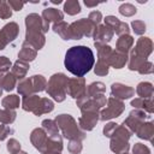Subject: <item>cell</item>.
I'll list each match as a JSON object with an SVG mask.
<instances>
[{
	"label": "cell",
	"mask_w": 154,
	"mask_h": 154,
	"mask_svg": "<svg viewBox=\"0 0 154 154\" xmlns=\"http://www.w3.org/2000/svg\"><path fill=\"white\" fill-rule=\"evenodd\" d=\"M93 51L87 46H75L65 54V67L76 77H82L90 71L94 65Z\"/></svg>",
	"instance_id": "6da1fadb"
},
{
	"label": "cell",
	"mask_w": 154,
	"mask_h": 154,
	"mask_svg": "<svg viewBox=\"0 0 154 154\" xmlns=\"http://www.w3.org/2000/svg\"><path fill=\"white\" fill-rule=\"evenodd\" d=\"M67 82H69V79H67V77L65 75H63V73L54 75L49 79L47 91L57 101H63L65 99V95H66L65 88L67 87Z\"/></svg>",
	"instance_id": "7a4b0ae2"
},
{
	"label": "cell",
	"mask_w": 154,
	"mask_h": 154,
	"mask_svg": "<svg viewBox=\"0 0 154 154\" xmlns=\"http://www.w3.org/2000/svg\"><path fill=\"white\" fill-rule=\"evenodd\" d=\"M57 124L61 128L64 136L69 137V138H73V140H82L84 138V134L78 131L76 122L73 120V118L69 114H61L55 119Z\"/></svg>",
	"instance_id": "3957f363"
},
{
	"label": "cell",
	"mask_w": 154,
	"mask_h": 154,
	"mask_svg": "<svg viewBox=\"0 0 154 154\" xmlns=\"http://www.w3.org/2000/svg\"><path fill=\"white\" fill-rule=\"evenodd\" d=\"M95 30V24L89 19H81L78 22L72 23L69 26L70 38H81L82 36H91Z\"/></svg>",
	"instance_id": "277c9868"
},
{
	"label": "cell",
	"mask_w": 154,
	"mask_h": 154,
	"mask_svg": "<svg viewBox=\"0 0 154 154\" xmlns=\"http://www.w3.org/2000/svg\"><path fill=\"white\" fill-rule=\"evenodd\" d=\"M17 35H18V25L16 23L6 24L0 31V49H4V47L10 41L14 40Z\"/></svg>",
	"instance_id": "5b68a950"
},
{
	"label": "cell",
	"mask_w": 154,
	"mask_h": 154,
	"mask_svg": "<svg viewBox=\"0 0 154 154\" xmlns=\"http://www.w3.org/2000/svg\"><path fill=\"white\" fill-rule=\"evenodd\" d=\"M123 106L124 105L120 101L114 100V99H109L108 100V107L101 112V119L105 120V119H109L113 117H118L124 108Z\"/></svg>",
	"instance_id": "8992f818"
},
{
	"label": "cell",
	"mask_w": 154,
	"mask_h": 154,
	"mask_svg": "<svg viewBox=\"0 0 154 154\" xmlns=\"http://www.w3.org/2000/svg\"><path fill=\"white\" fill-rule=\"evenodd\" d=\"M69 85L66 87L67 88V93L72 96V97H82L84 96L83 93H84V81L83 78L81 79H70L69 82Z\"/></svg>",
	"instance_id": "52a82bcc"
},
{
	"label": "cell",
	"mask_w": 154,
	"mask_h": 154,
	"mask_svg": "<svg viewBox=\"0 0 154 154\" xmlns=\"http://www.w3.org/2000/svg\"><path fill=\"white\" fill-rule=\"evenodd\" d=\"M112 35L113 31L111 30V28H108L107 25H100L95 30V45H101L106 41H109L112 38Z\"/></svg>",
	"instance_id": "ba28073f"
},
{
	"label": "cell",
	"mask_w": 154,
	"mask_h": 154,
	"mask_svg": "<svg viewBox=\"0 0 154 154\" xmlns=\"http://www.w3.org/2000/svg\"><path fill=\"white\" fill-rule=\"evenodd\" d=\"M42 19L49 24V22H61L63 13L57 8H46L42 12Z\"/></svg>",
	"instance_id": "9c48e42d"
},
{
	"label": "cell",
	"mask_w": 154,
	"mask_h": 154,
	"mask_svg": "<svg viewBox=\"0 0 154 154\" xmlns=\"http://www.w3.org/2000/svg\"><path fill=\"white\" fill-rule=\"evenodd\" d=\"M112 93H113V95H116L118 97H123V99L125 97L126 99L134 94V90L126 85H123L120 83H116L112 85Z\"/></svg>",
	"instance_id": "30bf717a"
},
{
	"label": "cell",
	"mask_w": 154,
	"mask_h": 154,
	"mask_svg": "<svg viewBox=\"0 0 154 154\" xmlns=\"http://www.w3.org/2000/svg\"><path fill=\"white\" fill-rule=\"evenodd\" d=\"M14 77L12 75H10L7 71H2L0 70V85L4 87L6 90H11L14 87Z\"/></svg>",
	"instance_id": "8fae6325"
},
{
	"label": "cell",
	"mask_w": 154,
	"mask_h": 154,
	"mask_svg": "<svg viewBox=\"0 0 154 154\" xmlns=\"http://www.w3.org/2000/svg\"><path fill=\"white\" fill-rule=\"evenodd\" d=\"M132 42H134V40H132L131 36H129V35H122L120 38L118 40L117 48H118L119 52H122V53L125 54V53L129 51V48L131 47Z\"/></svg>",
	"instance_id": "7c38bea8"
},
{
	"label": "cell",
	"mask_w": 154,
	"mask_h": 154,
	"mask_svg": "<svg viewBox=\"0 0 154 154\" xmlns=\"http://www.w3.org/2000/svg\"><path fill=\"white\" fill-rule=\"evenodd\" d=\"M53 109V102L48 99H40L37 107L35 108L34 113L35 114H41V113H47Z\"/></svg>",
	"instance_id": "4fadbf2b"
},
{
	"label": "cell",
	"mask_w": 154,
	"mask_h": 154,
	"mask_svg": "<svg viewBox=\"0 0 154 154\" xmlns=\"http://www.w3.org/2000/svg\"><path fill=\"white\" fill-rule=\"evenodd\" d=\"M38 101H40V99H38V96H36V95H31V96H25L24 97V100H23V108L25 109V111H35V108L37 107V105H38Z\"/></svg>",
	"instance_id": "5bb4252c"
},
{
	"label": "cell",
	"mask_w": 154,
	"mask_h": 154,
	"mask_svg": "<svg viewBox=\"0 0 154 154\" xmlns=\"http://www.w3.org/2000/svg\"><path fill=\"white\" fill-rule=\"evenodd\" d=\"M18 57H19V59H22V60H32V59L36 57V52L32 51L30 46H28V42H25V43L23 45L22 51L19 52Z\"/></svg>",
	"instance_id": "9a60e30c"
},
{
	"label": "cell",
	"mask_w": 154,
	"mask_h": 154,
	"mask_svg": "<svg viewBox=\"0 0 154 154\" xmlns=\"http://www.w3.org/2000/svg\"><path fill=\"white\" fill-rule=\"evenodd\" d=\"M109 64H112L113 66H116L117 69H120L125 63H126V55L124 53H113L111 54V58H109Z\"/></svg>",
	"instance_id": "2e32d148"
},
{
	"label": "cell",
	"mask_w": 154,
	"mask_h": 154,
	"mask_svg": "<svg viewBox=\"0 0 154 154\" xmlns=\"http://www.w3.org/2000/svg\"><path fill=\"white\" fill-rule=\"evenodd\" d=\"M53 30L55 32H58L64 40H67L70 38V34H69V25L65 23V22H59V23H55L53 25Z\"/></svg>",
	"instance_id": "e0dca14e"
},
{
	"label": "cell",
	"mask_w": 154,
	"mask_h": 154,
	"mask_svg": "<svg viewBox=\"0 0 154 154\" xmlns=\"http://www.w3.org/2000/svg\"><path fill=\"white\" fill-rule=\"evenodd\" d=\"M30 81H31V85H32L34 91H41L45 89L46 79L42 76H32V78H30Z\"/></svg>",
	"instance_id": "ac0fdd59"
},
{
	"label": "cell",
	"mask_w": 154,
	"mask_h": 154,
	"mask_svg": "<svg viewBox=\"0 0 154 154\" xmlns=\"http://www.w3.org/2000/svg\"><path fill=\"white\" fill-rule=\"evenodd\" d=\"M64 10H65V12L69 13V14H76V13H78V12L81 11V7H79L78 1H76V0H70V1L65 2Z\"/></svg>",
	"instance_id": "d6986e66"
},
{
	"label": "cell",
	"mask_w": 154,
	"mask_h": 154,
	"mask_svg": "<svg viewBox=\"0 0 154 154\" xmlns=\"http://www.w3.org/2000/svg\"><path fill=\"white\" fill-rule=\"evenodd\" d=\"M26 70H28V65H26L25 63H23V61H17V63L14 64L12 71H13V75H14V76H17L18 78H23L24 75H25V72H26Z\"/></svg>",
	"instance_id": "ffe728a7"
},
{
	"label": "cell",
	"mask_w": 154,
	"mask_h": 154,
	"mask_svg": "<svg viewBox=\"0 0 154 154\" xmlns=\"http://www.w3.org/2000/svg\"><path fill=\"white\" fill-rule=\"evenodd\" d=\"M2 106L6 108H16L19 106V97L17 95H10L2 100Z\"/></svg>",
	"instance_id": "44dd1931"
},
{
	"label": "cell",
	"mask_w": 154,
	"mask_h": 154,
	"mask_svg": "<svg viewBox=\"0 0 154 154\" xmlns=\"http://www.w3.org/2000/svg\"><path fill=\"white\" fill-rule=\"evenodd\" d=\"M11 10H12V8L10 7L8 2H6V1H0V17H1V18L6 19V18L11 17V14H12V11H11Z\"/></svg>",
	"instance_id": "7402d4cb"
},
{
	"label": "cell",
	"mask_w": 154,
	"mask_h": 154,
	"mask_svg": "<svg viewBox=\"0 0 154 154\" xmlns=\"http://www.w3.org/2000/svg\"><path fill=\"white\" fill-rule=\"evenodd\" d=\"M144 126L141 128V130H138V136L142 137V138H150L152 136V132H153V128H152V124H143Z\"/></svg>",
	"instance_id": "603a6c76"
},
{
	"label": "cell",
	"mask_w": 154,
	"mask_h": 154,
	"mask_svg": "<svg viewBox=\"0 0 154 154\" xmlns=\"http://www.w3.org/2000/svg\"><path fill=\"white\" fill-rule=\"evenodd\" d=\"M14 116L16 113L13 111H0V120H2L4 123H12L14 120Z\"/></svg>",
	"instance_id": "cb8c5ba5"
},
{
	"label": "cell",
	"mask_w": 154,
	"mask_h": 154,
	"mask_svg": "<svg viewBox=\"0 0 154 154\" xmlns=\"http://www.w3.org/2000/svg\"><path fill=\"white\" fill-rule=\"evenodd\" d=\"M119 12L124 16H132V14L136 13V8L131 4H123L119 7Z\"/></svg>",
	"instance_id": "d4e9b609"
},
{
	"label": "cell",
	"mask_w": 154,
	"mask_h": 154,
	"mask_svg": "<svg viewBox=\"0 0 154 154\" xmlns=\"http://www.w3.org/2000/svg\"><path fill=\"white\" fill-rule=\"evenodd\" d=\"M132 28L136 34H142L146 30V24L141 20H135V22H132Z\"/></svg>",
	"instance_id": "484cf974"
},
{
	"label": "cell",
	"mask_w": 154,
	"mask_h": 154,
	"mask_svg": "<svg viewBox=\"0 0 154 154\" xmlns=\"http://www.w3.org/2000/svg\"><path fill=\"white\" fill-rule=\"evenodd\" d=\"M19 148H20V146H19V143H18L16 140H10V142H8V144H7V149H8L12 154H16L17 152H19Z\"/></svg>",
	"instance_id": "4316f807"
},
{
	"label": "cell",
	"mask_w": 154,
	"mask_h": 154,
	"mask_svg": "<svg viewBox=\"0 0 154 154\" xmlns=\"http://www.w3.org/2000/svg\"><path fill=\"white\" fill-rule=\"evenodd\" d=\"M81 149H82V146H81V143H79L77 140H72V141L70 142V144H69V150H70L71 153H78V152H81Z\"/></svg>",
	"instance_id": "83f0119b"
},
{
	"label": "cell",
	"mask_w": 154,
	"mask_h": 154,
	"mask_svg": "<svg viewBox=\"0 0 154 154\" xmlns=\"http://www.w3.org/2000/svg\"><path fill=\"white\" fill-rule=\"evenodd\" d=\"M107 72H108V67H107V64L99 61L97 66L95 67V73H97V75H106Z\"/></svg>",
	"instance_id": "f1b7e54d"
},
{
	"label": "cell",
	"mask_w": 154,
	"mask_h": 154,
	"mask_svg": "<svg viewBox=\"0 0 154 154\" xmlns=\"http://www.w3.org/2000/svg\"><path fill=\"white\" fill-rule=\"evenodd\" d=\"M88 19H89L91 23H94V24L96 25V24L100 23V20H101V13H100L99 11H93V12H90Z\"/></svg>",
	"instance_id": "f546056e"
},
{
	"label": "cell",
	"mask_w": 154,
	"mask_h": 154,
	"mask_svg": "<svg viewBox=\"0 0 154 154\" xmlns=\"http://www.w3.org/2000/svg\"><path fill=\"white\" fill-rule=\"evenodd\" d=\"M11 67V63L6 57H0V70L7 71Z\"/></svg>",
	"instance_id": "4dcf8cb0"
},
{
	"label": "cell",
	"mask_w": 154,
	"mask_h": 154,
	"mask_svg": "<svg viewBox=\"0 0 154 154\" xmlns=\"http://www.w3.org/2000/svg\"><path fill=\"white\" fill-rule=\"evenodd\" d=\"M8 132H12V130H10V128L5 126V125H0V140H4Z\"/></svg>",
	"instance_id": "1f68e13d"
},
{
	"label": "cell",
	"mask_w": 154,
	"mask_h": 154,
	"mask_svg": "<svg viewBox=\"0 0 154 154\" xmlns=\"http://www.w3.org/2000/svg\"><path fill=\"white\" fill-rule=\"evenodd\" d=\"M8 5H10V7H12L13 10L19 11V10H22V7L24 6V2H19V1H8Z\"/></svg>",
	"instance_id": "d6a6232c"
},
{
	"label": "cell",
	"mask_w": 154,
	"mask_h": 154,
	"mask_svg": "<svg viewBox=\"0 0 154 154\" xmlns=\"http://www.w3.org/2000/svg\"><path fill=\"white\" fill-rule=\"evenodd\" d=\"M87 6H89V7H93V6H96L97 5V2H88V1H85L84 2Z\"/></svg>",
	"instance_id": "836d02e7"
},
{
	"label": "cell",
	"mask_w": 154,
	"mask_h": 154,
	"mask_svg": "<svg viewBox=\"0 0 154 154\" xmlns=\"http://www.w3.org/2000/svg\"><path fill=\"white\" fill-rule=\"evenodd\" d=\"M1 91H2V89H1V85H0V95H1Z\"/></svg>",
	"instance_id": "e575fe53"
},
{
	"label": "cell",
	"mask_w": 154,
	"mask_h": 154,
	"mask_svg": "<svg viewBox=\"0 0 154 154\" xmlns=\"http://www.w3.org/2000/svg\"><path fill=\"white\" fill-rule=\"evenodd\" d=\"M18 154H26V153H18Z\"/></svg>",
	"instance_id": "d590c367"
}]
</instances>
